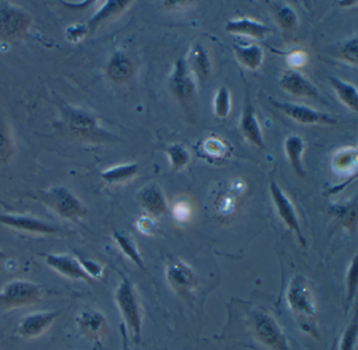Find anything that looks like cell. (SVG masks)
<instances>
[{
  "mask_svg": "<svg viewBox=\"0 0 358 350\" xmlns=\"http://www.w3.org/2000/svg\"><path fill=\"white\" fill-rule=\"evenodd\" d=\"M121 280L114 293L115 303L122 316L123 325L136 344L141 341L143 310L137 289L131 280L121 274Z\"/></svg>",
  "mask_w": 358,
  "mask_h": 350,
  "instance_id": "6da1fadb",
  "label": "cell"
},
{
  "mask_svg": "<svg viewBox=\"0 0 358 350\" xmlns=\"http://www.w3.org/2000/svg\"><path fill=\"white\" fill-rule=\"evenodd\" d=\"M45 289L39 283L17 279L6 283L0 289V307L6 310L18 309L39 303Z\"/></svg>",
  "mask_w": 358,
  "mask_h": 350,
  "instance_id": "7a4b0ae2",
  "label": "cell"
},
{
  "mask_svg": "<svg viewBox=\"0 0 358 350\" xmlns=\"http://www.w3.org/2000/svg\"><path fill=\"white\" fill-rule=\"evenodd\" d=\"M251 330L255 339L270 350H291L288 339L278 321L265 312H253Z\"/></svg>",
  "mask_w": 358,
  "mask_h": 350,
  "instance_id": "3957f363",
  "label": "cell"
},
{
  "mask_svg": "<svg viewBox=\"0 0 358 350\" xmlns=\"http://www.w3.org/2000/svg\"><path fill=\"white\" fill-rule=\"evenodd\" d=\"M41 200L64 219L76 221L87 213L80 199L64 186L52 187L43 191Z\"/></svg>",
  "mask_w": 358,
  "mask_h": 350,
  "instance_id": "277c9868",
  "label": "cell"
},
{
  "mask_svg": "<svg viewBox=\"0 0 358 350\" xmlns=\"http://www.w3.org/2000/svg\"><path fill=\"white\" fill-rule=\"evenodd\" d=\"M286 301L293 314L301 319L316 316V303L309 282L303 275H295L286 291Z\"/></svg>",
  "mask_w": 358,
  "mask_h": 350,
  "instance_id": "5b68a950",
  "label": "cell"
},
{
  "mask_svg": "<svg viewBox=\"0 0 358 350\" xmlns=\"http://www.w3.org/2000/svg\"><path fill=\"white\" fill-rule=\"evenodd\" d=\"M60 310H41L22 316L16 325L15 333L24 340L36 339L45 335L59 318Z\"/></svg>",
  "mask_w": 358,
  "mask_h": 350,
  "instance_id": "8992f818",
  "label": "cell"
},
{
  "mask_svg": "<svg viewBox=\"0 0 358 350\" xmlns=\"http://www.w3.org/2000/svg\"><path fill=\"white\" fill-rule=\"evenodd\" d=\"M165 279L171 289L181 295L190 293L198 285V278L192 266L179 258H173L167 262Z\"/></svg>",
  "mask_w": 358,
  "mask_h": 350,
  "instance_id": "52a82bcc",
  "label": "cell"
},
{
  "mask_svg": "<svg viewBox=\"0 0 358 350\" xmlns=\"http://www.w3.org/2000/svg\"><path fill=\"white\" fill-rule=\"evenodd\" d=\"M269 189L272 201H273L274 205H275L276 212H278L280 219L286 224L289 230L292 231L296 235L299 242L305 247V237L303 236L301 224H299V217H297L296 210H295L292 201L290 200V198L287 196L284 190L274 180L270 182Z\"/></svg>",
  "mask_w": 358,
  "mask_h": 350,
  "instance_id": "ba28073f",
  "label": "cell"
},
{
  "mask_svg": "<svg viewBox=\"0 0 358 350\" xmlns=\"http://www.w3.org/2000/svg\"><path fill=\"white\" fill-rule=\"evenodd\" d=\"M271 103L275 108L299 124H305V125H313V124L333 125V124H336V119L331 117V115L315 110L306 105L280 102V101H271Z\"/></svg>",
  "mask_w": 358,
  "mask_h": 350,
  "instance_id": "9c48e42d",
  "label": "cell"
},
{
  "mask_svg": "<svg viewBox=\"0 0 358 350\" xmlns=\"http://www.w3.org/2000/svg\"><path fill=\"white\" fill-rule=\"evenodd\" d=\"M77 328L79 333L90 341L96 344H101L104 335L108 331V320L99 310H80L75 316Z\"/></svg>",
  "mask_w": 358,
  "mask_h": 350,
  "instance_id": "30bf717a",
  "label": "cell"
},
{
  "mask_svg": "<svg viewBox=\"0 0 358 350\" xmlns=\"http://www.w3.org/2000/svg\"><path fill=\"white\" fill-rule=\"evenodd\" d=\"M0 224L7 228L30 234L52 235L59 232V228L41 218L20 214H0Z\"/></svg>",
  "mask_w": 358,
  "mask_h": 350,
  "instance_id": "8fae6325",
  "label": "cell"
},
{
  "mask_svg": "<svg viewBox=\"0 0 358 350\" xmlns=\"http://www.w3.org/2000/svg\"><path fill=\"white\" fill-rule=\"evenodd\" d=\"M43 260L51 270L71 280L94 281L81 265L78 258L69 254H45Z\"/></svg>",
  "mask_w": 358,
  "mask_h": 350,
  "instance_id": "7c38bea8",
  "label": "cell"
},
{
  "mask_svg": "<svg viewBox=\"0 0 358 350\" xmlns=\"http://www.w3.org/2000/svg\"><path fill=\"white\" fill-rule=\"evenodd\" d=\"M169 83L173 94L182 102H190L194 99L196 92V82L189 64L184 59H180L176 63Z\"/></svg>",
  "mask_w": 358,
  "mask_h": 350,
  "instance_id": "4fadbf2b",
  "label": "cell"
},
{
  "mask_svg": "<svg viewBox=\"0 0 358 350\" xmlns=\"http://www.w3.org/2000/svg\"><path fill=\"white\" fill-rule=\"evenodd\" d=\"M30 25V17L24 10L13 6L0 8V36L14 38L22 35Z\"/></svg>",
  "mask_w": 358,
  "mask_h": 350,
  "instance_id": "5bb4252c",
  "label": "cell"
},
{
  "mask_svg": "<svg viewBox=\"0 0 358 350\" xmlns=\"http://www.w3.org/2000/svg\"><path fill=\"white\" fill-rule=\"evenodd\" d=\"M280 86L282 89L293 96H306V98H317L318 96L317 89L314 87L313 84L294 69H289L282 73Z\"/></svg>",
  "mask_w": 358,
  "mask_h": 350,
  "instance_id": "9a60e30c",
  "label": "cell"
},
{
  "mask_svg": "<svg viewBox=\"0 0 358 350\" xmlns=\"http://www.w3.org/2000/svg\"><path fill=\"white\" fill-rule=\"evenodd\" d=\"M138 200L140 205L155 217H159L166 212V198L158 184H150L142 188L138 194Z\"/></svg>",
  "mask_w": 358,
  "mask_h": 350,
  "instance_id": "2e32d148",
  "label": "cell"
},
{
  "mask_svg": "<svg viewBox=\"0 0 358 350\" xmlns=\"http://www.w3.org/2000/svg\"><path fill=\"white\" fill-rule=\"evenodd\" d=\"M225 31L230 34L247 36L255 39L263 40L271 29L255 19L236 18L226 23Z\"/></svg>",
  "mask_w": 358,
  "mask_h": 350,
  "instance_id": "e0dca14e",
  "label": "cell"
},
{
  "mask_svg": "<svg viewBox=\"0 0 358 350\" xmlns=\"http://www.w3.org/2000/svg\"><path fill=\"white\" fill-rule=\"evenodd\" d=\"M241 128H242L243 134L248 142H250L253 146L257 147V148H264L263 133H262L255 109H253V106L249 101L245 106L244 111H243Z\"/></svg>",
  "mask_w": 358,
  "mask_h": 350,
  "instance_id": "ac0fdd59",
  "label": "cell"
},
{
  "mask_svg": "<svg viewBox=\"0 0 358 350\" xmlns=\"http://www.w3.org/2000/svg\"><path fill=\"white\" fill-rule=\"evenodd\" d=\"M236 59L241 64L249 69H257L263 63L264 52L261 46L257 44H238L232 45Z\"/></svg>",
  "mask_w": 358,
  "mask_h": 350,
  "instance_id": "d6986e66",
  "label": "cell"
},
{
  "mask_svg": "<svg viewBox=\"0 0 358 350\" xmlns=\"http://www.w3.org/2000/svg\"><path fill=\"white\" fill-rule=\"evenodd\" d=\"M329 81H330L331 86H332L339 100L348 108L356 112L358 110V96L355 86L336 77H330Z\"/></svg>",
  "mask_w": 358,
  "mask_h": 350,
  "instance_id": "ffe728a7",
  "label": "cell"
},
{
  "mask_svg": "<svg viewBox=\"0 0 358 350\" xmlns=\"http://www.w3.org/2000/svg\"><path fill=\"white\" fill-rule=\"evenodd\" d=\"M303 149H305V143L301 136H289L285 140V152L288 157L289 163L299 175H303L305 173L303 161H301Z\"/></svg>",
  "mask_w": 358,
  "mask_h": 350,
  "instance_id": "44dd1931",
  "label": "cell"
},
{
  "mask_svg": "<svg viewBox=\"0 0 358 350\" xmlns=\"http://www.w3.org/2000/svg\"><path fill=\"white\" fill-rule=\"evenodd\" d=\"M139 166L137 163H123L108 168L101 172L100 176L110 184H122L137 175Z\"/></svg>",
  "mask_w": 358,
  "mask_h": 350,
  "instance_id": "7402d4cb",
  "label": "cell"
},
{
  "mask_svg": "<svg viewBox=\"0 0 358 350\" xmlns=\"http://www.w3.org/2000/svg\"><path fill=\"white\" fill-rule=\"evenodd\" d=\"M133 71L131 60L122 52H116L108 62V73L114 81H127L133 75Z\"/></svg>",
  "mask_w": 358,
  "mask_h": 350,
  "instance_id": "603a6c76",
  "label": "cell"
},
{
  "mask_svg": "<svg viewBox=\"0 0 358 350\" xmlns=\"http://www.w3.org/2000/svg\"><path fill=\"white\" fill-rule=\"evenodd\" d=\"M113 238H114L115 242L127 259L131 260L134 264H136L141 270H145L143 257L140 253L137 243L133 240V238L119 232H115Z\"/></svg>",
  "mask_w": 358,
  "mask_h": 350,
  "instance_id": "cb8c5ba5",
  "label": "cell"
},
{
  "mask_svg": "<svg viewBox=\"0 0 358 350\" xmlns=\"http://www.w3.org/2000/svg\"><path fill=\"white\" fill-rule=\"evenodd\" d=\"M69 126L77 133H92L97 128V121L93 115L83 110H71L69 112Z\"/></svg>",
  "mask_w": 358,
  "mask_h": 350,
  "instance_id": "d4e9b609",
  "label": "cell"
},
{
  "mask_svg": "<svg viewBox=\"0 0 358 350\" xmlns=\"http://www.w3.org/2000/svg\"><path fill=\"white\" fill-rule=\"evenodd\" d=\"M129 3H131V1H122V0L106 1V4L96 13L95 16L90 19L89 23L87 24V27H89V29H95L97 25H99L103 21L120 14L127 8Z\"/></svg>",
  "mask_w": 358,
  "mask_h": 350,
  "instance_id": "484cf974",
  "label": "cell"
},
{
  "mask_svg": "<svg viewBox=\"0 0 358 350\" xmlns=\"http://www.w3.org/2000/svg\"><path fill=\"white\" fill-rule=\"evenodd\" d=\"M166 154L169 156L171 168L175 171H181L184 168L187 167L188 163L192 161V154L184 145L176 143L166 147Z\"/></svg>",
  "mask_w": 358,
  "mask_h": 350,
  "instance_id": "4316f807",
  "label": "cell"
},
{
  "mask_svg": "<svg viewBox=\"0 0 358 350\" xmlns=\"http://www.w3.org/2000/svg\"><path fill=\"white\" fill-rule=\"evenodd\" d=\"M190 66L200 75V77L207 78L210 73L211 66L208 54L200 44H196L190 52Z\"/></svg>",
  "mask_w": 358,
  "mask_h": 350,
  "instance_id": "83f0119b",
  "label": "cell"
},
{
  "mask_svg": "<svg viewBox=\"0 0 358 350\" xmlns=\"http://www.w3.org/2000/svg\"><path fill=\"white\" fill-rule=\"evenodd\" d=\"M231 110V94L225 86H221L217 89L213 100V111L217 117L224 119L228 117Z\"/></svg>",
  "mask_w": 358,
  "mask_h": 350,
  "instance_id": "f1b7e54d",
  "label": "cell"
},
{
  "mask_svg": "<svg viewBox=\"0 0 358 350\" xmlns=\"http://www.w3.org/2000/svg\"><path fill=\"white\" fill-rule=\"evenodd\" d=\"M358 323L357 316L354 314L349 324L343 331L341 337V343H339V350H355L356 343H357Z\"/></svg>",
  "mask_w": 358,
  "mask_h": 350,
  "instance_id": "f546056e",
  "label": "cell"
},
{
  "mask_svg": "<svg viewBox=\"0 0 358 350\" xmlns=\"http://www.w3.org/2000/svg\"><path fill=\"white\" fill-rule=\"evenodd\" d=\"M357 256L350 262L345 275V291H347V303L351 304L356 296L357 291Z\"/></svg>",
  "mask_w": 358,
  "mask_h": 350,
  "instance_id": "4dcf8cb0",
  "label": "cell"
},
{
  "mask_svg": "<svg viewBox=\"0 0 358 350\" xmlns=\"http://www.w3.org/2000/svg\"><path fill=\"white\" fill-rule=\"evenodd\" d=\"M278 23L285 29H292L297 24V16L294 10L288 6H282L276 12Z\"/></svg>",
  "mask_w": 358,
  "mask_h": 350,
  "instance_id": "1f68e13d",
  "label": "cell"
},
{
  "mask_svg": "<svg viewBox=\"0 0 358 350\" xmlns=\"http://www.w3.org/2000/svg\"><path fill=\"white\" fill-rule=\"evenodd\" d=\"M83 265V270L87 272V274L91 277L93 280H100L104 276V268L101 263L93 259H83V258H78Z\"/></svg>",
  "mask_w": 358,
  "mask_h": 350,
  "instance_id": "d6a6232c",
  "label": "cell"
},
{
  "mask_svg": "<svg viewBox=\"0 0 358 350\" xmlns=\"http://www.w3.org/2000/svg\"><path fill=\"white\" fill-rule=\"evenodd\" d=\"M356 151H345L337 155L334 159V166L338 170H350L351 166H356Z\"/></svg>",
  "mask_w": 358,
  "mask_h": 350,
  "instance_id": "836d02e7",
  "label": "cell"
},
{
  "mask_svg": "<svg viewBox=\"0 0 358 350\" xmlns=\"http://www.w3.org/2000/svg\"><path fill=\"white\" fill-rule=\"evenodd\" d=\"M203 149H204L207 154L211 155V156L221 157L226 154L225 144L221 140H217V138H208V140H206Z\"/></svg>",
  "mask_w": 358,
  "mask_h": 350,
  "instance_id": "e575fe53",
  "label": "cell"
},
{
  "mask_svg": "<svg viewBox=\"0 0 358 350\" xmlns=\"http://www.w3.org/2000/svg\"><path fill=\"white\" fill-rule=\"evenodd\" d=\"M12 153V143L3 123H0V159H8Z\"/></svg>",
  "mask_w": 358,
  "mask_h": 350,
  "instance_id": "d590c367",
  "label": "cell"
},
{
  "mask_svg": "<svg viewBox=\"0 0 358 350\" xmlns=\"http://www.w3.org/2000/svg\"><path fill=\"white\" fill-rule=\"evenodd\" d=\"M357 38L350 40L341 48V54L350 63L357 64Z\"/></svg>",
  "mask_w": 358,
  "mask_h": 350,
  "instance_id": "8d00e7d4",
  "label": "cell"
},
{
  "mask_svg": "<svg viewBox=\"0 0 358 350\" xmlns=\"http://www.w3.org/2000/svg\"><path fill=\"white\" fill-rule=\"evenodd\" d=\"M89 31V27L85 24L71 25L70 27L66 29V37L68 38L70 41H80L81 39H83V38L87 36V31Z\"/></svg>",
  "mask_w": 358,
  "mask_h": 350,
  "instance_id": "74e56055",
  "label": "cell"
},
{
  "mask_svg": "<svg viewBox=\"0 0 358 350\" xmlns=\"http://www.w3.org/2000/svg\"><path fill=\"white\" fill-rule=\"evenodd\" d=\"M173 214L176 219L183 222L189 219L190 215H192V210H190L189 205H188L187 203H185V201H179V203H176L175 207H173Z\"/></svg>",
  "mask_w": 358,
  "mask_h": 350,
  "instance_id": "f35d334b",
  "label": "cell"
},
{
  "mask_svg": "<svg viewBox=\"0 0 358 350\" xmlns=\"http://www.w3.org/2000/svg\"><path fill=\"white\" fill-rule=\"evenodd\" d=\"M137 226L138 228H139L140 232L146 235L152 234V233H155V228H156L155 222L152 221V219L150 217L140 218V219L138 220Z\"/></svg>",
  "mask_w": 358,
  "mask_h": 350,
  "instance_id": "ab89813d",
  "label": "cell"
},
{
  "mask_svg": "<svg viewBox=\"0 0 358 350\" xmlns=\"http://www.w3.org/2000/svg\"><path fill=\"white\" fill-rule=\"evenodd\" d=\"M121 331H122V337H123V347L122 350H129V344H127V330L125 328L124 325L122 324L121 326Z\"/></svg>",
  "mask_w": 358,
  "mask_h": 350,
  "instance_id": "60d3db41",
  "label": "cell"
},
{
  "mask_svg": "<svg viewBox=\"0 0 358 350\" xmlns=\"http://www.w3.org/2000/svg\"><path fill=\"white\" fill-rule=\"evenodd\" d=\"M3 259H6V254L3 253V251H1V249H0V261H1V260Z\"/></svg>",
  "mask_w": 358,
  "mask_h": 350,
  "instance_id": "b9f144b4",
  "label": "cell"
},
{
  "mask_svg": "<svg viewBox=\"0 0 358 350\" xmlns=\"http://www.w3.org/2000/svg\"><path fill=\"white\" fill-rule=\"evenodd\" d=\"M0 203H1V205H6L5 203H3L1 200H0Z\"/></svg>",
  "mask_w": 358,
  "mask_h": 350,
  "instance_id": "7bdbcfd3",
  "label": "cell"
}]
</instances>
